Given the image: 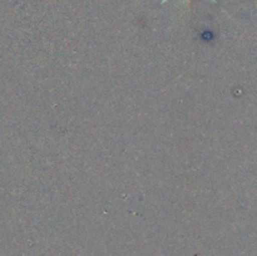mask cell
<instances>
[{
  "instance_id": "cell-1",
  "label": "cell",
  "mask_w": 257,
  "mask_h": 256,
  "mask_svg": "<svg viewBox=\"0 0 257 256\" xmlns=\"http://www.w3.org/2000/svg\"><path fill=\"white\" fill-rule=\"evenodd\" d=\"M166 2H167V0H162V3H166Z\"/></svg>"
}]
</instances>
